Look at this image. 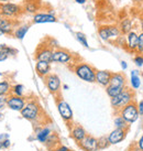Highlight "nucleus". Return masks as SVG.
Wrapping results in <instances>:
<instances>
[{
    "instance_id": "obj_20",
    "label": "nucleus",
    "mask_w": 143,
    "mask_h": 151,
    "mask_svg": "<svg viewBox=\"0 0 143 151\" xmlns=\"http://www.w3.org/2000/svg\"><path fill=\"white\" fill-rule=\"evenodd\" d=\"M35 72L41 78H45L49 74H51V63L44 61H36L35 63Z\"/></svg>"
},
{
    "instance_id": "obj_35",
    "label": "nucleus",
    "mask_w": 143,
    "mask_h": 151,
    "mask_svg": "<svg viewBox=\"0 0 143 151\" xmlns=\"http://www.w3.org/2000/svg\"><path fill=\"white\" fill-rule=\"evenodd\" d=\"M50 151H72V150L67 147V146H65V145H61V143H59V146H56V147L53 148V149L50 150Z\"/></svg>"
},
{
    "instance_id": "obj_29",
    "label": "nucleus",
    "mask_w": 143,
    "mask_h": 151,
    "mask_svg": "<svg viewBox=\"0 0 143 151\" xmlns=\"http://www.w3.org/2000/svg\"><path fill=\"white\" fill-rule=\"evenodd\" d=\"M11 146V141H10V137L8 134H0V150H6L9 149Z\"/></svg>"
},
{
    "instance_id": "obj_17",
    "label": "nucleus",
    "mask_w": 143,
    "mask_h": 151,
    "mask_svg": "<svg viewBox=\"0 0 143 151\" xmlns=\"http://www.w3.org/2000/svg\"><path fill=\"white\" fill-rule=\"evenodd\" d=\"M124 41V49L128 52L131 53H137V47H138V42H139V33L137 31H131L130 33H128Z\"/></svg>"
},
{
    "instance_id": "obj_27",
    "label": "nucleus",
    "mask_w": 143,
    "mask_h": 151,
    "mask_svg": "<svg viewBox=\"0 0 143 151\" xmlns=\"http://www.w3.org/2000/svg\"><path fill=\"white\" fill-rule=\"evenodd\" d=\"M11 87L9 81H1L0 82V97H8L11 94Z\"/></svg>"
},
{
    "instance_id": "obj_13",
    "label": "nucleus",
    "mask_w": 143,
    "mask_h": 151,
    "mask_svg": "<svg viewBox=\"0 0 143 151\" xmlns=\"http://www.w3.org/2000/svg\"><path fill=\"white\" fill-rule=\"evenodd\" d=\"M33 23L36 24H41V23H54L57 22V18L54 14V11H39L38 13H35L32 19Z\"/></svg>"
},
{
    "instance_id": "obj_9",
    "label": "nucleus",
    "mask_w": 143,
    "mask_h": 151,
    "mask_svg": "<svg viewBox=\"0 0 143 151\" xmlns=\"http://www.w3.org/2000/svg\"><path fill=\"white\" fill-rule=\"evenodd\" d=\"M44 83L46 86L47 91L51 95L56 98L61 96V91H62V82L59 75H56L54 73H51L44 78Z\"/></svg>"
},
{
    "instance_id": "obj_42",
    "label": "nucleus",
    "mask_w": 143,
    "mask_h": 151,
    "mask_svg": "<svg viewBox=\"0 0 143 151\" xmlns=\"http://www.w3.org/2000/svg\"><path fill=\"white\" fill-rule=\"evenodd\" d=\"M128 151H139V149H138V148L135 147L134 143H132V146H131V148H130V149H129Z\"/></svg>"
},
{
    "instance_id": "obj_36",
    "label": "nucleus",
    "mask_w": 143,
    "mask_h": 151,
    "mask_svg": "<svg viewBox=\"0 0 143 151\" xmlns=\"http://www.w3.org/2000/svg\"><path fill=\"white\" fill-rule=\"evenodd\" d=\"M134 146L139 149V151H143V134L140 136V138L134 142Z\"/></svg>"
},
{
    "instance_id": "obj_44",
    "label": "nucleus",
    "mask_w": 143,
    "mask_h": 151,
    "mask_svg": "<svg viewBox=\"0 0 143 151\" xmlns=\"http://www.w3.org/2000/svg\"><path fill=\"white\" fill-rule=\"evenodd\" d=\"M62 88H63V89H65V91H67L69 87H68V85H63V86H62Z\"/></svg>"
},
{
    "instance_id": "obj_22",
    "label": "nucleus",
    "mask_w": 143,
    "mask_h": 151,
    "mask_svg": "<svg viewBox=\"0 0 143 151\" xmlns=\"http://www.w3.org/2000/svg\"><path fill=\"white\" fill-rule=\"evenodd\" d=\"M41 8V0H25L23 4V11L26 13L35 14Z\"/></svg>"
},
{
    "instance_id": "obj_11",
    "label": "nucleus",
    "mask_w": 143,
    "mask_h": 151,
    "mask_svg": "<svg viewBox=\"0 0 143 151\" xmlns=\"http://www.w3.org/2000/svg\"><path fill=\"white\" fill-rule=\"evenodd\" d=\"M53 51L54 49H52L47 43H42L38 46V49L35 51V61H44V62H49L52 63V55H53Z\"/></svg>"
},
{
    "instance_id": "obj_47",
    "label": "nucleus",
    "mask_w": 143,
    "mask_h": 151,
    "mask_svg": "<svg viewBox=\"0 0 143 151\" xmlns=\"http://www.w3.org/2000/svg\"><path fill=\"white\" fill-rule=\"evenodd\" d=\"M49 151H50V150H49Z\"/></svg>"
},
{
    "instance_id": "obj_23",
    "label": "nucleus",
    "mask_w": 143,
    "mask_h": 151,
    "mask_svg": "<svg viewBox=\"0 0 143 151\" xmlns=\"http://www.w3.org/2000/svg\"><path fill=\"white\" fill-rule=\"evenodd\" d=\"M130 86L133 91H138L140 89L141 85H142V81H141V76H140L139 70H132L130 72Z\"/></svg>"
},
{
    "instance_id": "obj_41",
    "label": "nucleus",
    "mask_w": 143,
    "mask_h": 151,
    "mask_svg": "<svg viewBox=\"0 0 143 151\" xmlns=\"http://www.w3.org/2000/svg\"><path fill=\"white\" fill-rule=\"evenodd\" d=\"M139 23H140V29H141V32H143V14L139 17Z\"/></svg>"
},
{
    "instance_id": "obj_40",
    "label": "nucleus",
    "mask_w": 143,
    "mask_h": 151,
    "mask_svg": "<svg viewBox=\"0 0 143 151\" xmlns=\"http://www.w3.org/2000/svg\"><path fill=\"white\" fill-rule=\"evenodd\" d=\"M120 65H121V68L123 70V71H126L127 68H128V63H127L126 61H123V60L120 62Z\"/></svg>"
},
{
    "instance_id": "obj_5",
    "label": "nucleus",
    "mask_w": 143,
    "mask_h": 151,
    "mask_svg": "<svg viewBox=\"0 0 143 151\" xmlns=\"http://www.w3.org/2000/svg\"><path fill=\"white\" fill-rule=\"evenodd\" d=\"M98 35L102 41H111L114 43L122 34L117 24H102L98 28Z\"/></svg>"
},
{
    "instance_id": "obj_14",
    "label": "nucleus",
    "mask_w": 143,
    "mask_h": 151,
    "mask_svg": "<svg viewBox=\"0 0 143 151\" xmlns=\"http://www.w3.org/2000/svg\"><path fill=\"white\" fill-rule=\"evenodd\" d=\"M77 146L83 151H99L98 138L94 137L92 134H87L80 142L77 143Z\"/></svg>"
},
{
    "instance_id": "obj_19",
    "label": "nucleus",
    "mask_w": 143,
    "mask_h": 151,
    "mask_svg": "<svg viewBox=\"0 0 143 151\" xmlns=\"http://www.w3.org/2000/svg\"><path fill=\"white\" fill-rule=\"evenodd\" d=\"M52 134H53V131L49 126H40L39 128H35V139L43 145L46 143L47 139L50 138Z\"/></svg>"
},
{
    "instance_id": "obj_37",
    "label": "nucleus",
    "mask_w": 143,
    "mask_h": 151,
    "mask_svg": "<svg viewBox=\"0 0 143 151\" xmlns=\"http://www.w3.org/2000/svg\"><path fill=\"white\" fill-rule=\"evenodd\" d=\"M137 106H138V111H139L140 117H143V99L137 101Z\"/></svg>"
},
{
    "instance_id": "obj_34",
    "label": "nucleus",
    "mask_w": 143,
    "mask_h": 151,
    "mask_svg": "<svg viewBox=\"0 0 143 151\" xmlns=\"http://www.w3.org/2000/svg\"><path fill=\"white\" fill-rule=\"evenodd\" d=\"M137 53L143 54V32H139V42H138V47H137Z\"/></svg>"
},
{
    "instance_id": "obj_32",
    "label": "nucleus",
    "mask_w": 143,
    "mask_h": 151,
    "mask_svg": "<svg viewBox=\"0 0 143 151\" xmlns=\"http://www.w3.org/2000/svg\"><path fill=\"white\" fill-rule=\"evenodd\" d=\"M110 147V143L108 141L107 136H102L100 138H98V148L99 150H106Z\"/></svg>"
},
{
    "instance_id": "obj_24",
    "label": "nucleus",
    "mask_w": 143,
    "mask_h": 151,
    "mask_svg": "<svg viewBox=\"0 0 143 151\" xmlns=\"http://www.w3.org/2000/svg\"><path fill=\"white\" fill-rule=\"evenodd\" d=\"M119 29L121 31V34L122 35H127L128 33H130L131 31H133V21H132V19L130 18H124V19H122L120 23H119Z\"/></svg>"
},
{
    "instance_id": "obj_46",
    "label": "nucleus",
    "mask_w": 143,
    "mask_h": 151,
    "mask_svg": "<svg viewBox=\"0 0 143 151\" xmlns=\"http://www.w3.org/2000/svg\"><path fill=\"white\" fill-rule=\"evenodd\" d=\"M1 35H4V31L0 29V37H1Z\"/></svg>"
},
{
    "instance_id": "obj_45",
    "label": "nucleus",
    "mask_w": 143,
    "mask_h": 151,
    "mask_svg": "<svg viewBox=\"0 0 143 151\" xmlns=\"http://www.w3.org/2000/svg\"><path fill=\"white\" fill-rule=\"evenodd\" d=\"M135 4H142L143 2V0H133Z\"/></svg>"
},
{
    "instance_id": "obj_1",
    "label": "nucleus",
    "mask_w": 143,
    "mask_h": 151,
    "mask_svg": "<svg viewBox=\"0 0 143 151\" xmlns=\"http://www.w3.org/2000/svg\"><path fill=\"white\" fill-rule=\"evenodd\" d=\"M20 113H21L22 118L31 122L35 126L39 124V127H40V125L43 122L42 118L44 117L43 109L41 107V105H40V103L36 99H34V98H31L29 101L26 99L25 106Z\"/></svg>"
},
{
    "instance_id": "obj_21",
    "label": "nucleus",
    "mask_w": 143,
    "mask_h": 151,
    "mask_svg": "<svg viewBox=\"0 0 143 151\" xmlns=\"http://www.w3.org/2000/svg\"><path fill=\"white\" fill-rule=\"evenodd\" d=\"M14 21H12L11 19L4 18L2 16H0V29L4 31V35H10L14 32Z\"/></svg>"
},
{
    "instance_id": "obj_6",
    "label": "nucleus",
    "mask_w": 143,
    "mask_h": 151,
    "mask_svg": "<svg viewBox=\"0 0 143 151\" xmlns=\"http://www.w3.org/2000/svg\"><path fill=\"white\" fill-rule=\"evenodd\" d=\"M55 101H56V108H57V111H59L61 118L67 125V127L71 126L74 122V113H73L71 105L61 96L56 97Z\"/></svg>"
},
{
    "instance_id": "obj_28",
    "label": "nucleus",
    "mask_w": 143,
    "mask_h": 151,
    "mask_svg": "<svg viewBox=\"0 0 143 151\" xmlns=\"http://www.w3.org/2000/svg\"><path fill=\"white\" fill-rule=\"evenodd\" d=\"M59 143H61V140L59 138V134L53 132V134L50 136V138L47 139L46 143H45V146L49 150H52L53 148H55L56 146H59Z\"/></svg>"
},
{
    "instance_id": "obj_2",
    "label": "nucleus",
    "mask_w": 143,
    "mask_h": 151,
    "mask_svg": "<svg viewBox=\"0 0 143 151\" xmlns=\"http://www.w3.org/2000/svg\"><path fill=\"white\" fill-rule=\"evenodd\" d=\"M126 87H128V80L126 74L123 72H116L112 73L109 85L106 87V94L110 98H114L119 95Z\"/></svg>"
},
{
    "instance_id": "obj_12",
    "label": "nucleus",
    "mask_w": 143,
    "mask_h": 151,
    "mask_svg": "<svg viewBox=\"0 0 143 151\" xmlns=\"http://www.w3.org/2000/svg\"><path fill=\"white\" fill-rule=\"evenodd\" d=\"M25 103H26V98H25V97H19V96H16V95L10 94V95L7 97L6 106H7L9 109L14 110V111H21L22 109H23V107L25 106Z\"/></svg>"
},
{
    "instance_id": "obj_18",
    "label": "nucleus",
    "mask_w": 143,
    "mask_h": 151,
    "mask_svg": "<svg viewBox=\"0 0 143 151\" xmlns=\"http://www.w3.org/2000/svg\"><path fill=\"white\" fill-rule=\"evenodd\" d=\"M111 75H112V72L108 71V70H96L95 83L106 88L109 85Z\"/></svg>"
},
{
    "instance_id": "obj_16",
    "label": "nucleus",
    "mask_w": 143,
    "mask_h": 151,
    "mask_svg": "<svg viewBox=\"0 0 143 151\" xmlns=\"http://www.w3.org/2000/svg\"><path fill=\"white\" fill-rule=\"evenodd\" d=\"M128 132H129V130L128 129H119V128H114V129L107 136L110 146H114V145H118V143L122 142V141L127 138Z\"/></svg>"
},
{
    "instance_id": "obj_10",
    "label": "nucleus",
    "mask_w": 143,
    "mask_h": 151,
    "mask_svg": "<svg viewBox=\"0 0 143 151\" xmlns=\"http://www.w3.org/2000/svg\"><path fill=\"white\" fill-rule=\"evenodd\" d=\"M23 11V8H21L19 4H12V2H7V4H0V16L8 19H16L18 18Z\"/></svg>"
},
{
    "instance_id": "obj_43",
    "label": "nucleus",
    "mask_w": 143,
    "mask_h": 151,
    "mask_svg": "<svg viewBox=\"0 0 143 151\" xmlns=\"http://www.w3.org/2000/svg\"><path fill=\"white\" fill-rule=\"evenodd\" d=\"M75 2L78 4H86V0H75Z\"/></svg>"
},
{
    "instance_id": "obj_39",
    "label": "nucleus",
    "mask_w": 143,
    "mask_h": 151,
    "mask_svg": "<svg viewBox=\"0 0 143 151\" xmlns=\"http://www.w3.org/2000/svg\"><path fill=\"white\" fill-rule=\"evenodd\" d=\"M7 59H8V56L4 54L2 51H0V62H4V61H6Z\"/></svg>"
},
{
    "instance_id": "obj_15",
    "label": "nucleus",
    "mask_w": 143,
    "mask_h": 151,
    "mask_svg": "<svg viewBox=\"0 0 143 151\" xmlns=\"http://www.w3.org/2000/svg\"><path fill=\"white\" fill-rule=\"evenodd\" d=\"M68 129H69V136L71 138L75 141L76 143L80 142L83 139L87 136V132H86V129L82 125H78V124H72L71 126H68Z\"/></svg>"
},
{
    "instance_id": "obj_33",
    "label": "nucleus",
    "mask_w": 143,
    "mask_h": 151,
    "mask_svg": "<svg viewBox=\"0 0 143 151\" xmlns=\"http://www.w3.org/2000/svg\"><path fill=\"white\" fill-rule=\"evenodd\" d=\"M133 62H134L135 66L137 67H142L143 66V54H137L134 55V58H133Z\"/></svg>"
},
{
    "instance_id": "obj_30",
    "label": "nucleus",
    "mask_w": 143,
    "mask_h": 151,
    "mask_svg": "<svg viewBox=\"0 0 143 151\" xmlns=\"http://www.w3.org/2000/svg\"><path fill=\"white\" fill-rule=\"evenodd\" d=\"M24 93H25V87L22 84L12 85V87H11V94L12 95H16V96H19V97H25Z\"/></svg>"
},
{
    "instance_id": "obj_7",
    "label": "nucleus",
    "mask_w": 143,
    "mask_h": 151,
    "mask_svg": "<svg viewBox=\"0 0 143 151\" xmlns=\"http://www.w3.org/2000/svg\"><path fill=\"white\" fill-rule=\"evenodd\" d=\"M75 55L72 52H69L66 49L63 47H57L54 49L53 51V55H52V63H57V64H74L76 63L75 61Z\"/></svg>"
},
{
    "instance_id": "obj_8",
    "label": "nucleus",
    "mask_w": 143,
    "mask_h": 151,
    "mask_svg": "<svg viewBox=\"0 0 143 151\" xmlns=\"http://www.w3.org/2000/svg\"><path fill=\"white\" fill-rule=\"evenodd\" d=\"M117 114H119L129 125L134 124L140 117L139 111H138V106H137V101H131L130 104L126 105L123 108L120 109Z\"/></svg>"
},
{
    "instance_id": "obj_31",
    "label": "nucleus",
    "mask_w": 143,
    "mask_h": 151,
    "mask_svg": "<svg viewBox=\"0 0 143 151\" xmlns=\"http://www.w3.org/2000/svg\"><path fill=\"white\" fill-rule=\"evenodd\" d=\"M75 39L78 41V42L82 44V45L86 47V49H89V44L88 41H87V38L83 32H75Z\"/></svg>"
},
{
    "instance_id": "obj_25",
    "label": "nucleus",
    "mask_w": 143,
    "mask_h": 151,
    "mask_svg": "<svg viewBox=\"0 0 143 151\" xmlns=\"http://www.w3.org/2000/svg\"><path fill=\"white\" fill-rule=\"evenodd\" d=\"M30 29V24H21L17 27V29L14 30L13 35L18 39V40H23L25 38V35L28 33V31Z\"/></svg>"
},
{
    "instance_id": "obj_38",
    "label": "nucleus",
    "mask_w": 143,
    "mask_h": 151,
    "mask_svg": "<svg viewBox=\"0 0 143 151\" xmlns=\"http://www.w3.org/2000/svg\"><path fill=\"white\" fill-rule=\"evenodd\" d=\"M6 101H7V97H0V108L6 106Z\"/></svg>"
},
{
    "instance_id": "obj_4",
    "label": "nucleus",
    "mask_w": 143,
    "mask_h": 151,
    "mask_svg": "<svg viewBox=\"0 0 143 151\" xmlns=\"http://www.w3.org/2000/svg\"><path fill=\"white\" fill-rule=\"evenodd\" d=\"M135 91L129 86L126 87L119 95H117L114 98H110V104L114 109V114H117L121 108H123L126 105L130 104L131 101H134L135 99Z\"/></svg>"
},
{
    "instance_id": "obj_3",
    "label": "nucleus",
    "mask_w": 143,
    "mask_h": 151,
    "mask_svg": "<svg viewBox=\"0 0 143 151\" xmlns=\"http://www.w3.org/2000/svg\"><path fill=\"white\" fill-rule=\"evenodd\" d=\"M72 70L74 72V74L82 81H84L86 83H95L96 68L89 63H86L83 61L76 62L72 66Z\"/></svg>"
},
{
    "instance_id": "obj_26",
    "label": "nucleus",
    "mask_w": 143,
    "mask_h": 151,
    "mask_svg": "<svg viewBox=\"0 0 143 151\" xmlns=\"http://www.w3.org/2000/svg\"><path fill=\"white\" fill-rule=\"evenodd\" d=\"M116 116L114 117V128H119V129H130V125L123 119V118L119 115V114H114Z\"/></svg>"
}]
</instances>
